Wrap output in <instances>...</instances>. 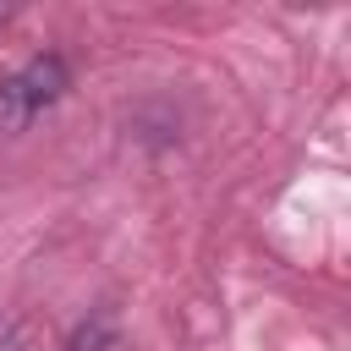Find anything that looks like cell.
<instances>
[{
    "instance_id": "6da1fadb",
    "label": "cell",
    "mask_w": 351,
    "mask_h": 351,
    "mask_svg": "<svg viewBox=\"0 0 351 351\" xmlns=\"http://www.w3.org/2000/svg\"><path fill=\"white\" fill-rule=\"evenodd\" d=\"M71 88V71L60 55H33L0 82V132H22L33 115H44L60 93Z\"/></svg>"
},
{
    "instance_id": "7a4b0ae2",
    "label": "cell",
    "mask_w": 351,
    "mask_h": 351,
    "mask_svg": "<svg viewBox=\"0 0 351 351\" xmlns=\"http://www.w3.org/2000/svg\"><path fill=\"white\" fill-rule=\"evenodd\" d=\"M110 340H115V318H110V313H93V318H82V324L71 329L66 351H104Z\"/></svg>"
},
{
    "instance_id": "3957f363",
    "label": "cell",
    "mask_w": 351,
    "mask_h": 351,
    "mask_svg": "<svg viewBox=\"0 0 351 351\" xmlns=\"http://www.w3.org/2000/svg\"><path fill=\"white\" fill-rule=\"evenodd\" d=\"M0 351H27V329L11 318V324H0Z\"/></svg>"
},
{
    "instance_id": "277c9868",
    "label": "cell",
    "mask_w": 351,
    "mask_h": 351,
    "mask_svg": "<svg viewBox=\"0 0 351 351\" xmlns=\"http://www.w3.org/2000/svg\"><path fill=\"white\" fill-rule=\"evenodd\" d=\"M0 22H5V11H0Z\"/></svg>"
}]
</instances>
